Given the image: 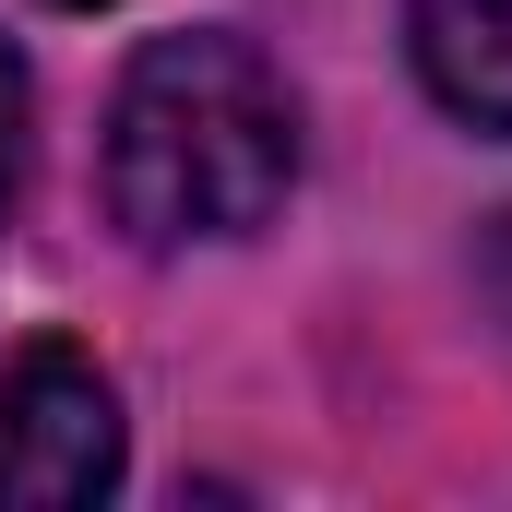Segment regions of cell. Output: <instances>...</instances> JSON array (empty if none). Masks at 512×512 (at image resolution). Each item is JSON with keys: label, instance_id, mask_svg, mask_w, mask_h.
<instances>
[{"label": "cell", "instance_id": "277c9868", "mask_svg": "<svg viewBox=\"0 0 512 512\" xmlns=\"http://www.w3.org/2000/svg\"><path fill=\"white\" fill-rule=\"evenodd\" d=\"M12 179H24V60L0 48V203H12Z\"/></svg>", "mask_w": 512, "mask_h": 512}, {"label": "cell", "instance_id": "3957f363", "mask_svg": "<svg viewBox=\"0 0 512 512\" xmlns=\"http://www.w3.org/2000/svg\"><path fill=\"white\" fill-rule=\"evenodd\" d=\"M405 36L465 131H512V0H405Z\"/></svg>", "mask_w": 512, "mask_h": 512}, {"label": "cell", "instance_id": "5b68a950", "mask_svg": "<svg viewBox=\"0 0 512 512\" xmlns=\"http://www.w3.org/2000/svg\"><path fill=\"white\" fill-rule=\"evenodd\" d=\"M60 12H96V0H60Z\"/></svg>", "mask_w": 512, "mask_h": 512}, {"label": "cell", "instance_id": "6da1fadb", "mask_svg": "<svg viewBox=\"0 0 512 512\" xmlns=\"http://www.w3.org/2000/svg\"><path fill=\"white\" fill-rule=\"evenodd\" d=\"M298 179V108L251 36H155L108 96V215L143 251L251 239Z\"/></svg>", "mask_w": 512, "mask_h": 512}, {"label": "cell", "instance_id": "7a4b0ae2", "mask_svg": "<svg viewBox=\"0 0 512 512\" xmlns=\"http://www.w3.org/2000/svg\"><path fill=\"white\" fill-rule=\"evenodd\" d=\"M120 489V393L72 346L0 370V512H84Z\"/></svg>", "mask_w": 512, "mask_h": 512}]
</instances>
